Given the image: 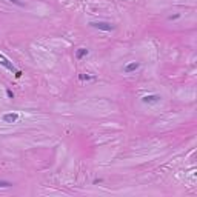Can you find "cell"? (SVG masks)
Returning <instances> with one entry per match:
<instances>
[{
  "label": "cell",
  "instance_id": "8",
  "mask_svg": "<svg viewBox=\"0 0 197 197\" xmlns=\"http://www.w3.org/2000/svg\"><path fill=\"white\" fill-rule=\"evenodd\" d=\"M12 185V183H9V182H5V180H0V188H9Z\"/></svg>",
  "mask_w": 197,
  "mask_h": 197
},
{
  "label": "cell",
  "instance_id": "10",
  "mask_svg": "<svg viewBox=\"0 0 197 197\" xmlns=\"http://www.w3.org/2000/svg\"><path fill=\"white\" fill-rule=\"evenodd\" d=\"M6 96H8L9 99H12V97H14V93H12L11 89H6Z\"/></svg>",
  "mask_w": 197,
  "mask_h": 197
},
{
  "label": "cell",
  "instance_id": "12",
  "mask_svg": "<svg viewBox=\"0 0 197 197\" xmlns=\"http://www.w3.org/2000/svg\"><path fill=\"white\" fill-rule=\"evenodd\" d=\"M22 74H23V72H22V71L19 69V71L16 72V77H17V78H20V77H22Z\"/></svg>",
  "mask_w": 197,
  "mask_h": 197
},
{
  "label": "cell",
  "instance_id": "4",
  "mask_svg": "<svg viewBox=\"0 0 197 197\" xmlns=\"http://www.w3.org/2000/svg\"><path fill=\"white\" fill-rule=\"evenodd\" d=\"M17 120H19V114L17 112H8V114L3 115V122H6V123H14Z\"/></svg>",
  "mask_w": 197,
  "mask_h": 197
},
{
  "label": "cell",
  "instance_id": "11",
  "mask_svg": "<svg viewBox=\"0 0 197 197\" xmlns=\"http://www.w3.org/2000/svg\"><path fill=\"white\" fill-rule=\"evenodd\" d=\"M179 17H180V14H174V16H169L168 19H169V20H176V19H179Z\"/></svg>",
  "mask_w": 197,
  "mask_h": 197
},
{
  "label": "cell",
  "instance_id": "7",
  "mask_svg": "<svg viewBox=\"0 0 197 197\" xmlns=\"http://www.w3.org/2000/svg\"><path fill=\"white\" fill-rule=\"evenodd\" d=\"M78 78H80V80H94V77L93 75H88V74H80V75H78Z\"/></svg>",
  "mask_w": 197,
  "mask_h": 197
},
{
  "label": "cell",
  "instance_id": "1",
  "mask_svg": "<svg viewBox=\"0 0 197 197\" xmlns=\"http://www.w3.org/2000/svg\"><path fill=\"white\" fill-rule=\"evenodd\" d=\"M91 26L100 29V31H112L114 29V25L108 23V22H91Z\"/></svg>",
  "mask_w": 197,
  "mask_h": 197
},
{
  "label": "cell",
  "instance_id": "9",
  "mask_svg": "<svg viewBox=\"0 0 197 197\" xmlns=\"http://www.w3.org/2000/svg\"><path fill=\"white\" fill-rule=\"evenodd\" d=\"M8 2H11V3H14V5H17V6H23V3L20 2V0H8Z\"/></svg>",
  "mask_w": 197,
  "mask_h": 197
},
{
  "label": "cell",
  "instance_id": "2",
  "mask_svg": "<svg viewBox=\"0 0 197 197\" xmlns=\"http://www.w3.org/2000/svg\"><path fill=\"white\" fill-rule=\"evenodd\" d=\"M0 65H2V66H5V68H6L8 71L14 72V74H16V72L19 71V69H17V68H16L14 65H12V63H11V62H9V60H8V59H6V57L3 56V54H0Z\"/></svg>",
  "mask_w": 197,
  "mask_h": 197
},
{
  "label": "cell",
  "instance_id": "3",
  "mask_svg": "<svg viewBox=\"0 0 197 197\" xmlns=\"http://www.w3.org/2000/svg\"><path fill=\"white\" fill-rule=\"evenodd\" d=\"M159 100H160V96H157V94H148V96L142 97L143 103H157Z\"/></svg>",
  "mask_w": 197,
  "mask_h": 197
},
{
  "label": "cell",
  "instance_id": "5",
  "mask_svg": "<svg viewBox=\"0 0 197 197\" xmlns=\"http://www.w3.org/2000/svg\"><path fill=\"white\" fill-rule=\"evenodd\" d=\"M139 66H140V63L139 62H131V63H128L126 66H125V72H133V71H136V69H139Z\"/></svg>",
  "mask_w": 197,
  "mask_h": 197
},
{
  "label": "cell",
  "instance_id": "6",
  "mask_svg": "<svg viewBox=\"0 0 197 197\" xmlns=\"http://www.w3.org/2000/svg\"><path fill=\"white\" fill-rule=\"evenodd\" d=\"M88 49L86 48H80V49H77L75 51V59H78V60H80V59H83L85 56H88Z\"/></svg>",
  "mask_w": 197,
  "mask_h": 197
}]
</instances>
